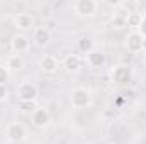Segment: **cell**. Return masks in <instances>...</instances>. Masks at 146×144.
<instances>
[{"label":"cell","instance_id":"cell-20","mask_svg":"<svg viewBox=\"0 0 146 144\" xmlns=\"http://www.w3.org/2000/svg\"><path fill=\"white\" fill-rule=\"evenodd\" d=\"M138 32H139L143 37H146V14H143V19H141V24H139Z\"/></svg>","mask_w":146,"mask_h":144},{"label":"cell","instance_id":"cell-9","mask_svg":"<svg viewBox=\"0 0 146 144\" xmlns=\"http://www.w3.org/2000/svg\"><path fill=\"white\" fill-rule=\"evenodd\" d=\"M29 46H31V41L27 39V36H24V34H15V36L10 39V48H12V51L15 54L26 53L29 49Z\"/></svg>","mask_w":146,"mask_h":144},{"label":"cell","instance_id":"cell-10","mask_svg":"<svg viewBox=\"0 0 146 144\" xmlns=\"http://www.w3.org/2000/svg\"><path fill=\"white\" fill-rule=\"evenodd\" d=\"M33 42L37 48H46L51 42V32L48 27H36L33 32Z\"/></svg>","mask_w":146,"mask_h":144},{"label":"cell","instance_id":"cell-16","mask_svg":"<svg viewBox=\"0 0 146 144\" xmlns=\"http://www.w3.org/2000/svg\"><path fill=\"white\" fill-rule=\"evenodd\" d=\"M141 19H143V14H141V12L127 14V17H126V26L131 27L133 31H138V29H139V24H141Z\"/></svg>","mask_w":146,"mask_h":144},{"label":"cell","instance_id":"cell-12","mask_svg":"<svg viewBox=\"0 0 146 144\" xmlns=\"http://www.w3.org/2000/svg\"><path fill=\"white\" fill-rule=\"evenodd\" d=\"M39 68H41V71L48 73V75H53V73L58 71L60 65H58V59H56L54 56L46 54V56H42V58L39 59Z\"/></svg>","mask_w":146,"mask_h":144},{"label":"cell","instance_id":"cell-3","mask_svg":"<svg viewBox=\"0 0 146 144\" xmlns=\"http://www.w3.org/2000/svg\"><path fill=\"white\" fill-rule=\"evenodd\" d=\"M7 139L14 144H21L27 139V129L21 124V122H10L5 129Z\"/></svg>","mask_w":146,"mask_h":144},{"label":"cell","instance_id":"cell-19","mask_svg":"<svg viewBox=\"0 0 146 144\" xmlns=\"http://www.w3.org/2000/svg\"><path fill=\"white\" fill-rule=\"evenodd\" d=\"M10 80V70L7 66H0V85H7Z\"/></svg>","mask_w":146,"mask_h":144},{"label":"cell","instance_id":"cell-1","mask_svg":"<svg viewBox=\"0 0 146 144\" xmlns=\"http://www.w3.org/2000/svg\"><path fill=\"white\" fill-rule=\"evenodd\" d=\"M70 102L75 108H87L92 104V93L88 88H83V87L73 88L72 95H70Z\"/></svg>","mask_w":146,"mask_h":144},{"label":"cell","instance_id":"cell-22","mask_svg":"<svg viewBox=\"0 0 146 144\" xmlns=\"http://www.w3.org/2000/svg\"><path fill=\"white\" fill-rule=\"evenodd\" d=\"M143 66L146 68V53H143Z\"/></svg>","mask_w":146,"mask_h":144},{"label":"cell","instance_id":"cell-8","mask_svg":"<svg viewBox=\"0 0 146 144\" xmlns=\"http://www.w3.org/2000/svg\"><path fill=\"white\" fill-rule=\"evenodd\" d=\"M63 68L68 73H78L83 68V58L80 54H66L63 59Z\"/></svg>","mask_w":146,"mask_h":144},{"label":"cell","instance_id":"cell-23","mask_svg":"<svg viewBox=\"0 0 146 144\" xmlns=\"http://www.w3.org/2000/svg\"><path fill=\"white\" fill-rule=\"evenodd\" d=\"M143 51H145V53H146V37H145V39H143Z\"/></svg>","mask_w":146,"mask_h":144},{"label":"cell","instance_id":"cell-18","mask_svg":"<svg viewBox=\"0 0 146 144\" xmlns=\"http://www.w3.org/2000/svg\"><path fill=\"white\" fill-rule=\"evenodd\" d=\"M95 48H94V41L90 39V37H82L80 41H78V51L80 53H83V54H88L90 51H94Z\"/></svg>","mask_w":146,"mask_h":144},{"label":"cell","instance_id":"cell-14","mask_svg":"<svg viewBox=\"0 0 146 144\" xmlns=\"http://www.w3.org/2000/svg\"><path fill=\"white\" fill-rule=\"evenodd\" d=\"M10 71H21V70H24V66H26V61H24V58L21 56V54H10L9 58H7V65H5Z\"/></svg>","mask_w":146,"mask_h":144},{"label":"cell","instance_id":"cell-7","mask_svg":"<svg viewBox=\"0 0 146 144\" xmlns=\"http://www.w3.org/2000/svg\"><path fill=\"white\" fill-rule=\"evenodd\" d=\"M143 39L145 37L141 36L138 31H131L127 36H126V48H127V51H131V53H141L143 51Z\"/></svg>","mask_w":146,"mask_h":144},{"label":"cell","instance_id":"cell-6","mask_svg":"<svg viewBox=\"0 0 146 144\" xmlns=\"http://www.w3.org/2000/svg\"><path fill=\"white\" fill-rule=\"evenodd\" d=\"M85 61H87V65H88L90 68L99 70V68H104V66H106L107 58H106V54H104L100 49H94V51H90L88 54H85Z\"/></svg>","mask_w":146,"mask_h":144},{"label":"cell","instance_id":"cell-21","mask_svg":"<svg viewBox=\"0 0 146 144\" xmlns=\"http://www.w3.org/2000/svg\"><path fill=\"white\" fill-rule=\"evenodd\" d=\"M7 97H9V90H7V87H5V85H0V102H5Z\"/></svg>","mask_w":146,"mask_h":144},{"label":"cell","instance_id":"cell-4","mask_svg":"<svg viewBox=\"0 0 146 144\" xmlns=\"http://www.w3.org/2000/svg\"><path fill=\"white\" fill-rule=\"evenodd\" d=\"M73 9L80 17H94L99 10V3L95 0H76Z\"/></svg>","mask_w":146,"mask_h":144},{"label":"cell","instance_id":"cell-5","mask_svg":"<svg viewBox=\"0 0 146 144\" xmlns=\"http://www.w3.org/2000/svg\"><path fill=\"white\" fill-rule=\"evenodd\" d=\"M37 95H39V90L33 81H22L17 88L19 100H36Z\"/></svg>","mask_w":146,"mask_h":144},{"label":"cell","instance_id":"cell-15","mask_svg":"<svg viewBox=\"0 0 146 144\" xmlns=\"http://www.w3.org/2000/svg\"><path fill=\"white\" fill-rule=\"evenodd\" d=\"M37 108L39 107H37L36 100H19V112H22V114L33 115Z\"/></svg>","mask_w":146,"mask_h":144},{"label":"cell","instance_id":"cell-11","mask_svg":"<svg viewBox=\"0 0 146 144\" xmlns=\"http://www.w3.org/2000/svg\"><path fill=\"white\" fill-rule=\"evenodd\" d=\"M31 120H33V124L39 127V129H46L48 126H49V122H51V114L46 110V108H37L36 112L31 115Z\"/></svg>","mask_w":146,"mask_h":144},{"label":"cell","instance_id":"cell-13","mask_svg":"<svg viewBox=\"0 0 146 144\" xmlns=\"http://www.w3.org/2000/svg\"><path fill=\"white\" fill-rule=\"evenodd\" d=\"M14 26L19 31H29L34 27V17L31 14H19L14 17Z\"/></svg>","mask_w":146,"mask_h":144},{"label":"cell","instance_id":"cell-17","mask_svg":"<svg viewBox=\"0 0 146 144\" xmlns=\"http://www.w3.org/2000/svg\"><path fill=\"white\" fill-rule=\"evenodd\" d=\"M126 17H127V12L117 10V12L114 14V17H112V26H114V29H122V27H126Z\"/></svg>","mask_w":146,"mask_h":144},{"label":"cell","instance_id":"cell-2","mask_svg":"<svg viewBox=\"0 0 146 144\" xmlns=\"http://www.w3.org/2000/svg\"><path fill=\"white\" fill-rule=\"evenodd\" d=\"M112 81L119 87H126L133 81V68L129 65H117L112 70Z\"/></svg>","mask_w":146,"mask_h":144}]
</instances>
